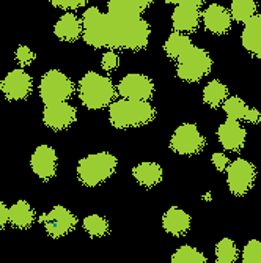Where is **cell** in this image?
Segmentation results:
<instances>
[{"label":"cell","instance_id":"cell-1","mask_svg":"<svg viewBox=\"0 0 261 263\" xmlns=\"http://www.w3.org/2000/svg\"><path fill=\"white\" fill-rule=\"evenodd\" d=\"M150 24L142 16H118L90 7L82 14V38L94 49L142 51L150 41Z\"/></svg>","mask_w":261,"mask_h":263},{"label":"cell","instance_id":"cell-2","mask_svg":"<svg viewBox=\"0 0 261 263\" xmlns=\"http://www.w3.org/2000/svg\"><path fill=\"white\" fill-rule=\"evenodd\" d=\"M156 117V109L148 101L116 100L109 106V122L116 129H129L145 126Z\"/></svg>","mask_w":261,"mask_h":263},{"label":"cell","instance_id":"cell-3","mask_svg":"<svg viewBox=\"0 0 261 263\" xmlns=\"http://www.w3.org/2000/svg\"><path fill=\"white\" fill-rule=\"evenodd\" d=\"M79 100L90 110H99L109 107L113 101L116 88L110 78L88 71L79 81Z\"/></svg>","mask_w":261,"mask_h":263},{"label":"cell","instance_id":"cell-4","mask_svg":"<svg viewBox=\"0 0 261 263\" xmlns=\"http://www.w3.org/2000/svg\"><path fill=\"white\" fill-rule=\"evenodd\" d=\"M118 165V159L109 152L93 153L82 158L77 164V178L87 187H96L109 180Z\"/></svg>","mask_w":261,"mask_h":263},{"label":"cell","instance_id":"cell-5","mask_svg":"<svg viewBox=\"0 0 261 263\" xmlns=\"http://www.w3.org/2000/svg\"><path fill=\"white\" fill-rule=\"evenodd\" d=\"M176 74L184 82H198L208 76L212 69L211 55L198 46H191L189 49L178 57Z\"/></svg>","mask_w":261,"mask_h":263},{"label":"cell","instance_id":"cell-6","mask_svg":"<svg viewBox=\"0 0 261 263\" xmlns=\"http://www.w3.org/2000/svg\"><path fill=\"white\" fill-rule=\"evenodd\" d=\"M74 82L58 69H51L41 78L39 97L44 106L68 101L74 95Z\"/></svg>","mask_w":261,"mask_h":263},{"label":"cell","instance_id":"cell-7","mask_svg":"<svg viewBox=\"0 0 261 263\" xmlns=\"http://www.w3.org/2000/svg\"><path fill=\"white\" fill-rule=\"evenodd\" d=\"M256 178V169L255 165L244 159L238 158L227 167V184L231 194L234 196H244L253 187Z\"/></svg>","mask_w":261,"mask_h":263},{"label":"cell","instance_id":"cell-8","mask_svg":"<svg viewBox=\"0 0 261 263\" xmlns=\"http://www.w3.org/2000/svg\"><path fill=\"white\" fill-rule=\"evenodd\" d=\"M170 148L184 156L198 155L205 148V137L194 123H183L178 126L170 139Z\"/></svg>","mask_w":261,"mask_h":263},{"label":"cell","instance_id":"cell-9","mask_svg":"<svg viewBox=\"0 0 261 263\" xmlns=\"http://www.w3.org/2000/svg\"><path fill=\"white\" fill-rule=\"evenodd\" d=\"M39 222L44 226L46 232L52 238H63L65 235L71 233L76 227H77V218L76 214L62 206V205H55L49 213L39 216Z\"/></svg>","mask_w":261,"mask_h":263},{"label":"cell","instance_id":"cell-10","mask_svg":"<svg viewBox=\"0 0 261 263\" xmlns=\"http://www.w3.org/2000/svg\"><path fill=\"white\" fill-rule=\"evenodd\" d=\"M116 91L122 98L137 100V101H148L154 93V82L145 74H126L118 82Z\"/></svg>","mask_w":261,"mask_h":263},{"label":"cell","instance_id":"cell-11","mask_svg":"<svg viewBox=\"0 0 261 263\" xmlns=\"http://www.w3.org/2000/svg\"><path fill=\"white\" fill-rule=\"evenodd\" d=\"M0 90L10 101H22L32 93L33 79L24 69H13L0 82Z\"/></svg>","mask_w":261,"mask_h":263},{"label":"cell","instance_id":"cell-12","mask_svg":"<svg viewBox=\"0 0 261 263\" xmlns=\"http://www.w3.org/2000/svg\"><path fill=\"white\" fill-rule=\"evenodd\" d=\"M76 118H77L76 107L69 106L66 101L44 106V110H43L44 125L54 131H63L69 128L76 122Z\"/></svg>","mask_w":261,"mask_h":263},{"label":"cell","instance_id":"cell-13","mask_svg":"<svg viewBox=\"0 0 261 263\" xmlns=\"http://www.w3.org/2000/svg\"><path fill=\"white\" fill-rule=\"evenodd\" d=\"M32 171L43 180L49 181L57 174V153L49 145H39L30 158Z\"/></svg>","mask_w":261,"mask_h":263},{"label":"cell","instance_id":"cell-14","mask_svg":"<svg viewBox=\"0 0 261 263\" xmlns=\"http://www.w3.org/2000/svg\"><path fill=\"white\" fill-rule=\"evenodd\" d=\"M202 22L212 35H225L231 29V14L219 4H211L202 13Z\"/></svg>","mask_w":261,"mask_h":263},{"label":"cell","instance_id":"cell-15","mask_svg":"<svg viewBox=\"0 0 261 263\" xmlns=\"http://www.w3.org/2000/svg\"><path fill=\"white\" fill-rule=\"evenodd\" d=\"M217 136H219L220 145L227 152H239V150H243L244 143H246L247 133H246V129L241 126V123L238 120L227 118V122H224L219 126Z\"/></svg>","mask_w":261,"mask_h":263},{"label":"cell","instance_id":"cell-16","mask_svg":"<svg viewBox=\"0 0 261 263\" xmlns=\"http://www.w3.org/2000/svg\"><path fill=\"white\" fill-rule=\"evenodd\" d=\"M200 7L195 5H176L172 13V26L176 32L191 33L198 29L202 22Z\"/></svg>","mask_w":261,"mask_h":263},{"label":"cell","instance_id":"cell-17","mask_svg":"<svg viewBox=\"0 0 261 263\" xmlns=\"http://www.w3.org/2000/svg\"><path fill=\"white\" fill-rule=\"evenodd\" d=\"M227 118L238 122H247L250 125H256L261 122V114L256 109L249 107L239 97H228L222 104Z\"/></svg>","mask_w":261,"mask_h":263},{"label":"cell","instance_id":"cell-18","mask_svg":"<svg viewBox=\"0 0 261 263\" xmlns=\"http://www.w3.org/2000/svg\"><path fill=\"white\" fill-rule=\"evenodd\" d=\"M192 219L191 216L181 210L179 206H170L162 214V227L169 235L173 236H184L191 229Z\"/></svg>","mask_w":261,"mask_h":263},{"label":"cell","instance_id":"cell-19","mask_svg":"<svg viewBox=\"0 0 261 263\" xmlns=\"http://www.w3.org/2000/svg\"><path fill=\"white\" fill-rule=\"evenodd\" d=\"M54 33L58 40L73 43L82 36V19H79L73 13L63 14L54 27Z\"/></svg>","mask_w":261,"mask_h":263},{"label":"cell","instance_id":"cell-20","mask_svg":"<svg viewBox=\"0 0 261 263\" xmlns=\"http://www.w3.org/2000/svg\"><path fill=\"white\" fill-rule=\"evenodd\" d=\"M132 177L135 178V181L140 186L151 189L162 181L164 172H162V167L159 164L147 161V162H140L134 167Z\"/></svg>","mask_w":261,"mask_h":263},{"label":"cell","instance_id":"cell-21","mask_svg":"<svg viewBox=\"0 0 261 263\" xmlns=\"http://www.w3.org/2000/svg\"><path fill=\"white\" fill-rule=\"evenodd\" d=\"M241 43L244 49L253 55L261 52V14H255L244 24Z\"/></svg>","mask_w":261,"mask_h":263},{"label":"cell","instance_id":"cell-22","mask_svg":"<svg viewBox=\"0 0 261 263\" xmlns=\"http://www.w3.org/2000/svg\"><path fill=\"white\" fill-rule=\"evenodd\" d=\"M151 4L153 0H109L107 13L118 16H140Z\"/></svg>","mask_w":261,"mask_h":263},{"label":"cell","instance_id":"cell-23","mask_svg":"<svg viewBox=\"0 0 261 263\" xmlns=\"http://www.w3.org/2000/svg\"><path fill=\"white\" fill-rule=\"evenodd\" d=\"M35 210L26 200H17L13 206H10V224L16 229H29L35 222Z\"/></svg>","mask_w":261,"mask_h":263},{"label":"cell","instance_id":"cell-24","mask_svg":"<svg viewBox=\"0 0 261 263\" xmlns=\"http://www.w3.org/2000/svg\"><path fill=\"white\" fill-rule=\"evenodd\" d=\"M228 98V88L220 81H211L203 88V103L212 109H219Z\"/></svg>","mask_w":261,"mask_h":263},{"label":"cell","instance_id":"cell-25","mask_svg":"<svg viewBox=\"0 0 261 263\" xmlns=\"http://www.w3.org/2000/svg\"><path fill=\"white\" fill-rule=\"evenodd\" d=\"M191 46H192L191 38H189L187 35H184V33H181V32H176V30H175V32L167 38V41H165V44H164V51H165V54H167L170 59L178 60V57L183 55Z\"/></svg>","mask_w":261,"mask_h":263},{"label":"cell","instance_id":"cell-26","mask_svg":"<svg viewBox=\"0 0 261 263\" xmlns=\"http://www.w3.org/2000/svg\"><path fill=\"white\" fill-rule=\"evenodd\" d=\"M256 0H233L231 2V19L239 22V24H246L249 19H252L256 14Z\"/></svg>","mask_w":261,"mask_h":263},{"label":"cell","instance_id":"cell-27","mask_svg":"<svg viewBox=\"0 0 261 263\" xmlns=\"http://www.w3.org/2000/svg\"><path fill=\"white\" fill-rule=\"evenodd\" d=\"M239 258V249L230 238H222L216 245V261L217 263H233Z\"/></svg>","mask_w":261,"mask_h":263},{"label":"cell","instance_id":"cell-28","mask_svg":"<svg viewBox=\"0 0 261 263\" xmlns=\"http://www.w3.org/2000/svg\"><path fill=\"white\" fill-rule=\"evenodd\" d=\"M82 227L90 236H96V238L106 236L110 230L107 219L99 216V214H90V216L84 218Z\"/></svg>","mask_w":261,"mask_h":263},{"label":"cell","instance_id":"cell-29","mask_svg":"<svg viewBox=\"0 0 261 263\" xmlns=\"http://www.w3.org/2000/svg\"><path fill=\"white\" fill-rule=\"evenodd\" d=\"M172 261L173 263H205L206 257L197 248L184 245L173 252Z\"/></svg>","mask_w":261,"mask_h":263},{"label":"cell","instance_id":"cell-30","mask_svg":"<svg viewBox=\"0 0 261 263\" xmlns=\"http://www.w3.org/2000/svg\"><path fill=\"white\" fill-rule=\"evenodd\" d=\"M241 258L244 263H261V241L250 240L244 246L241 252Z\"/></svg>","mask_w":261,"mask_h":263},{"label":"cell","instance_id":"cell-31","mask_svg":"<svg viewBox=\"0 0 261 263\" xmlns=\"http://www.w3.org/2000/svg\"><path fill=\"white\" fill-rule=\"evenodd\" d=\"M14 57H16V60H17V63L21 66H29L30 63H33V60H35L36 55H35V52L30 51V47H27V46H19L17 51L14 52Z\"/></svg>","mask_w":261,"mask_h":263},{"label":"cell","instance_id":"cell-32","mask_svg":"<svg viewBox=\"0 0 261 263\" xmlns=\"http://www.w3.org/2000/svg\"><path fill=\"white\" fill-rule=\"evenodd\" d=\"M118 65H120V57H118L116 52L113 51H109L103 55L101 59V68L104 71H107V73H112V71H115L118 68Z\"/></svg>","mask_w":261,"mask_h":263},{"label":"cell","instance_id":"cell-33","mask_svg":"<svg viewBox=\"0 0 261 263\" xmlns=\"http://www.w3.org/2000/svg\"><path fill=\"white\" fill-rule=\"evenodd\" d=\"M52 5L62 10H77L88 4V0H51Z\"/></svg>","mask_w":261,"mask_h":263},{"label":"cell","instance_id":"cell-34","mask_svg":"<svg viewBox=\"0 0 261 263\" xmlns=\"http://www.w3.org/2000/svg\"><path fill=\"white\" fill-rule=\"evenodd\" d=\"M211 161H212V164L216 165V169H217V171H220V172L227 171V167H228V164H230L228 156H227L225 153H219V152L212 153Z\"/></svg>","mask_w":261,"mask_h":263},{"label":"cell","instance_id":"cell-35","mask_svg":"<svg viewBox=\"0 0 261 263\" xmlns=\"http://www.w3.org/2000/svg\"><path fill=\"white\" fill-rule=\"evenodd\" d=\"M10 222V208L0 200V230Z\"/></svg>","mask_w":261,"mask_h":263},{"label":"cell","instance_id":"cell-36","mask_svg":"<svg viewBox=\"0 0 261 263\" xmlns=\"http://www.w3.org/2000/svg\"><path fill=\"white\" fill-rule=\"evenodd\" d=\"M164 2L173 4V5H195V7H200L205 0H164Z\"/></svg>","mask_w":261,"mask_h":263}]
</instances>
